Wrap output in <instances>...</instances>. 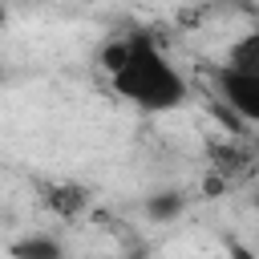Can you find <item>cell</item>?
<instances>
[{"instance_id":"6","label":"cell","mask_w":259,"mask_h":259,"mask_svg":"<svg viewBox=\"0 0 259 259\" xmlns=\"http://www.w3.org/2000/svg\"><path fill=\"white\" fill-rule=\"evenodd\" d=\"M182 206H186V198H182L178 190H154V194H146L142 214H146L150 223H170V219L182 214Z\"/></svg>"},{"instance_id":"3","label":"cell","mask_w":259,"mask_h":259,"mask_svg":"<svg viewBox=\"0 0 259 259\" xmlns=\"http://www.w3.org/2000/svg\"><path fill=\"white\" fill-rule=\"evenodd\" d=\"M45 202H49L61 219H77V214L89 206V194H85V186H77V182H57V186L45 190Z\"/></svg>"},{"instance_id":"5","label":"cell","mask_w":259,"mask_h":259,"mask_svg":"<svg viewBox=\"0 0 259 259\" xmlns=\"http://www.w3.org/2000/svg\"><path fill=\"white\" fill-rule=\"evenodd\" d=\"M12 259H69V251H65V243L57 235L36 231V235H28V239H20L12 247Z\"/></svg>"},{"instance_id":"1","label":"cell","mask_w":259,"mask_h":259,"mask_svg":"<svg viewBox=\"0 0 259 259\" xmlns=\"http://www.w3.org/2000/svg\"><path fill=\"white\" fill-rule=\"evenodd\" d=\"M109 89L142 113H170L190 97L186 77L170 65L150 32H125V61L117 73H109Z\"/></svg>"},{"instance_id":"4","label":"cell","mask_w":259,"mask_h":259,"mask_svg":"<svg viewBox=\"0 0 259 259\" xmlns=\"http://www.w3.org/2000/svg\"><path fill=\"white\" fill-rule=\"evenodd\" d=\"M223 69L259 77V32H243L239 40H231V49H227V57H223Z\"/></svg>"},{"instance_id":"7","label":"cell","mask_w":259,"mask_h":259,"mask_svg":"<svg viewBox=\"0 0 259 259\" xmlns=\"http://www.w3.org/2000/svg\"><path fill=\"white\" fill-rule=\"evenodd\" d=\"M227 259H259V251L239 243V239H227Z\"/></svg>"},{"instance_id":"2","label":"cell","mask_w":259,"mask_h":259,"mask_svg":"<svg viewBox=\"0 0 259 259\" xmlns=\"http://www.w3.org/2000/svg\"><path fill=\"white\" fill-rule=\"evenodd\" d=\"M214 89L223 97V105L231 113H239L243 121H255L259 125V77L251 73H235V69H214Z\"/></svg>"}]
</instances>
